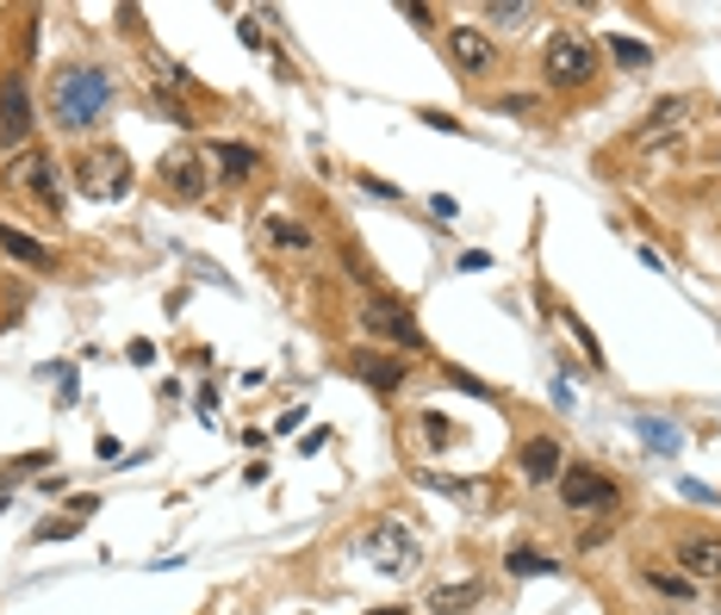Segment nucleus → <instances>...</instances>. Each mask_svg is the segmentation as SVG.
<instances>
[{
    "label": "nucleus",
    "mask_w": 721,
    "mask_h": 615,
    "mask_svg": "<svg viewBox=\"0 0 721 615\" xmlns=\"http://www.w3.org/2000/svg\"><path fill=\"white\" fill-rule=\"evenodd\" d=\"M50 112L63 131H94L100 119L112 112V75L88 63H69L50 75Z\"/></svg>",
    "instance_id": "nucleus-1"
},
{
    "label": "nucleus",
    "mask_w": 721,
    "mask_h": 615,
    "mask_svg": "<svg viewBox=\"0 0 721 615\" xmlns=\"http://www.w3.org/2000/svg\"><path fill=\"white\" fill-rule=\"evenodd\" d=\"M355 553L379 572V578H410V572H424V547L410 535V522H398V516H379L374 529L355 541Z\"/></svg>",
    "instance_id": "nucleus-2"
},
{
    "label": "nucleus",
    "mask_w": 721,
    "mask_h": 615,
    "mask_svg": "<svg viewBox=\"0 0 721 615\" xmlns=\"http://www.w3.org/2000/svg\"><path fill=\"white\" fill-rule=\"evenodd\" d=\"M541 69H548V88H591L597 81V44L585 32H572V25H560V32L548 38V50H541Z\"/></svg>",
    "instance_id": "nucleus-3"
},
{
    "label": "nucleus",
    "mask_w": 721,
    "mask_h": 615,
    "mask_svg": "<svg viewBox=\"0 0 721 615\" xmlns=\"http://www.w3.org/2000/svg\"><path fill=\"white\" fill-rule=\"evenodd\" d=\"M50 156L38 150V143H26V150H13V162H7V187H19L26 199H38L44 212H57L63 205V193H57V181H50Z\"/></svg>",
    "instance_id": "nucleus-4"
},
{
    "label": "nucleus",
    "mask_w": 721,
    "mask_h": 615,
    "mask_svg": "<svg viewBox=\"0 0 721 615\" xmlns=\"http://www.w3.org/2000/svg\"><path fill=\"white\" fill-rule=\"evenodd\" d=\"M360 330L379 336V342H393V348H424V330H417V317H410L398 299H379V293L360 305Z\"/></svg>",
    "instance_id": "nucleus-5"
},
{
    "label": "nucleus",
    "mask_w": 721,
    "mask_h": 615,
    "mask_svg": "<svg viewBox=\"0 0 721 615\" xmlns=\"http://www.w3.org/2000/svg\"><path fill=\"white\" fill-rule=\"evenodd\" d=\"M690 119H703V100H697V94H672V100H659V106L641 119L634 143H641V150H653V143H672V137H684V131H690Z\"/></svg>",
    "instance_id": "nucleus-6"
},
{
    "label": "nucleus",
    "mask_w": 721,
    "mask_h": 615,
    "mask_svg": "<svg viewBox=\"0 0 721 615\" xmlns=\"http://www.w3.org/2000/svg\"><path fill=\"white\" fill-rule=\"evenodd\" d=\"M156 174H162V193H169L174 205H200L205 187H212V174H205V156H200V150H169Z\"/></svg>",
    "instance_id": "nucleus-7"
},
{
    "label": "nucleus",
    "mask_w": 721,
    "mask_h": 615,
    "mask_svg": "<svg viewBox=\"0 0 721 615\" xmlns=\"http://www.w3.org/2000/svg\"><path fill=\"white\" fill-rule=\"evenodd\" d=\"M81 193L88 199H125L131 193V162L119 150H94V156L81 162Z\"/></svg>",
    "instance_id": "nucleus-8"
},
{
    "label": "nucleus",
    "mask_w": 721,
    "mask_h": 615,
    "mask_svg": "<svg viewBox=\"0 0 721 615\" xmlns=\"http://www.w3.org/2000/svg\"><path fill=\"white\" fill-rule=\"evenodd\" d=\"M560 498L572 510H616L622 491H616L610 473H597V467H566V473H560Z\"/></svg>",
    "instance_id": "nucleus-9"
},
{
    "label": "nucleus",
    "mask_w": 721,
    "mask_h": 615,
    "mask_svg": "<svg viewBox=\"0 0 721 615\" xmlns=\"http://www.w3.org/2000/svg\"><path fill=\"white\" fill-rule=\"evenodd\" d=\"M448 57H455V69L473 75V81L498 75V44H491L479 25H455V32H448Z\"/></svg>",
    "instance_id": "nucleus-10"
},
{
    "label": "nucleus",
    "mask_w": 721,
    "mask_h": 615,
    "mask_svg": "<svg viewBox=\"0 0 721 615\" xmlns=\"http://www.w3.org/2000/svg\"><path fill=\"white\" fill-rule=\"evenodd\" d=\"M0 143H7V150H26V143H32V94H26L19 75L0 81Z\"/></svg>",
    "instance_id": "nucleus-11"
},
{
    "label": "nucleus",
    "mask_w": 721,
    "mask_h": 615,
    "mask_svg": "<svg viewBox=\"0 0 721 615\" xmlns=\"http://www.w3.org/2000/svg\"><path fill=\"white\" fill-rule=\"evenodd\" d=\"M0 249L13 255V262H26V268H38V274H57V262H63L50 243H38L32 230H19V224H0Z\"/></svg>",
    "instance_id": "nucleus-12"
},
{
    "label": "nucleus",
    "mask_w": 721,
    "mask_h": 615,
    "mask_svg": "<svg viewBox=\"0 0 721 615\" xmlns=\"http://www.w3.org/2000/svg\"><path fill=\"white\" fill-rule=\"evenodd\" d=\"M678 566L690 572V578H721V535H684L678 541Z\"/></svg>",
    "instance_id": "nucleus-13"
},
{
    "label": "nucleus",
    "mask_w": 721,
    "mask_h": 615,
    "mask_svg": "<svg viewBox=\"0 0 721 615\" xmlns=\"http://www.w3.org/2000/svg\"><path fill=\"white\" fill-rule=\"evenodd\" d=\"M517 467H522V479H529V485H548V479H560V473H566L560 442H548V435H535V442H522Z\"/></svg>",
    "instance_id": "nucleus-14"
},
{
    "label": "nucleus",
    "mask_w": 721,
    "mask_h": 615,
    "mask_svg": "<svg viewBox=\"0 0 721 615\" xmlns=\"http://www.w3.org/2000/svg\"><path fill=\"white\" fill-rule=\"evenodd\" d=\"M205 168H219L224 181H250V174H262V156H255L250 143L219 137V143H212V156H205Z\"/></svg>",
    "instance_id": "nucleus-15"
},
{
    "label": "nucleus",
    "mask_w": 721,
    "mask_h": 615,
    "mask_svg": "<svg viewBox=\"0 0 721 615\" xmlns=\"http://www.w3.org/2000/svg\"><path fill=\"white\" fill-rule=\"evenodd\" d=\"M486 597V584L479 578H460V584H436V591H429V609L436 615H460V609H473V603Z\"/></svg>",
    "instance_id": "nucleus-16"
},
{
    "label": "nucleus",
    "mask_w": 721,
    "mask_h": 615,
    "mask_svg": "<svg viewBox=\"0 0 721 615\" xmlns=\"http://www.w3.org/2000/svg\"><path fill=\"white\" fill-rule=\"evenodd\" d=\"M355 373L374 386V392H398V379H405V367L386 361V355H355Z\"/></svg>",
    "instance_id": "nucleus-17"
},
{
    "label": "nucleus",
    "mask_w": 721,
    "mask_h": 615,
    "mask_svg": "<svg viewBox=\"0 0 721 615\" xmlns=\"http://www.w3.org/2000/svg\"><path fill=\"white\" fill-rule=\"evenodd\" d=\"M486 19H491V25H510V32H522V25L535 19V7H529V0H491Z\"/></svg>",
    "instance_id": "nucleus-18"
},
{
    "label": "nucleus",
    "mask_w": 721,
    "mask_h": 615,
    "mask_svg": "<svg viewBox=\"0 0 721 615\" xmlns=\"http://www.w3.org/2000/svg\"><path fill=\"white\" fill-rule=\"evenodd\" d=\"M267 237L281 243V249H312V230H305V224H293V218H267Z\"/></svg>",
    "instance_id": "nucleus-19"
},
{
    "label": "nucleus",
    "mask_w": 721,
    "mask_h": 615,
    "mask_svg": "<svg viewBox=\"0 0 721 615\" xmlns=\"http://www.w3.org/2000/svg\"><path fill=\"white\" fill-rule=\"evenodd\" d=\"M610 63H622V69H653V50L634 44V38H610Z\"/></svg>",
    "instance_id": "nucleus-20"
},
{
    "label": "nucleus",
    "mask_w": 721,
    "mask_h": 615,
    "mask_svg": "<svg viewBox=\"0 0 721 615\" xmlns=\"http://www.w3.org/2000/svg\"><path fill=\"white\" fill-rule=\"evenodd\" d=\"M510 572H522V578H548V572H560L554 560H541V553H529V547H510V560H504Z\"/></svg>",
    "instance_id": "nucleus-21"
},
{
    "label": "nucleus",
    "mask_w": 721,
    "mask_h": 615,
    "mask_svg": "<svg viewBox=\"0 0 721 615\" xmlns=\"http://www.w3.org/2000/svg\"><path fill=\"white\" fill-rule=\"evenodd\" d=\"M417 423H424V442H429V448H448V442H455V429H448V417H436V410H424Z\"/></svg>",
    "instance_id": "nucleus-22"
},
{
    "label": "nucleus",
    "mask_w": 721,
    "mask_h": 615,
    "mask_svg": "<svg viewBox=\"0 0 721 615\" xmlns=\"http://www.w3.org/2000/svg\"><path fill=\"white\" fill-rule=\"evenodd\" d=\"M81 522H38V541H75Z\"/></svg>",
    "instance_id": "nucleus-23"
},
{
    "label": "nucleus",
    "mask_w": 721,
    "mask_h": 615,
    "mask_svg": "<svg viewBox=\"0 0 721 615\" xmlns=\"http://www.w3.org/2000/svg\"><path fill=\"white\" fill-rule=\"evenodd\" d=\"M647 584H653V591H666V597H690V584L672 578V572H647Z\"/></svg>",
    "instance_id": "nucleus-24"
},
{
    "label": "nucleus",
    "mask_w": 721,
    "mask_h": 615,
    "mask_svg": "<svg viewBox=\"0 0 721 615\" xmlns=\"http://www.w3.org/2000/svg\"><path fill=\"white\" fill-rule=\"evenodd\" d=\"M641 435H647L653 448H678V435H672L666 423H653V417H641Z\"/></svg>",
    "instance_id": "nucleus-25"
},
{
    "label": "nucleus",
    "mask_w": 721,
    "mask_h": 615,
    "mask_svg": "<svg viewBox=\"0 0 721 615\" xmlns=\"http://www.w3.org/2000/svg\"><path fill=\"white\" fill-rule=\"evenodd\" d=\"M355 181H360V187H367V193H379V199H398V187H386L379 174H355Z\"/></svg>",
    "instance_id": "nucleus-26"
},
{
    "label": "nucleus",
    "mask_w": 721,
    "mask_h": 615,
    "mask_svg": "<svg viewBox=\"0 0 721 615\" xmlns=\"http://www.w3.org/2000/svg\"><path fill=\"white\" fill-rule=\"evenodd\" d=\"M367 615H410V609H398V603H386V609H367Z\"/></svg>",
    "instance_id": "nucleus-27"
}]
</instances>
